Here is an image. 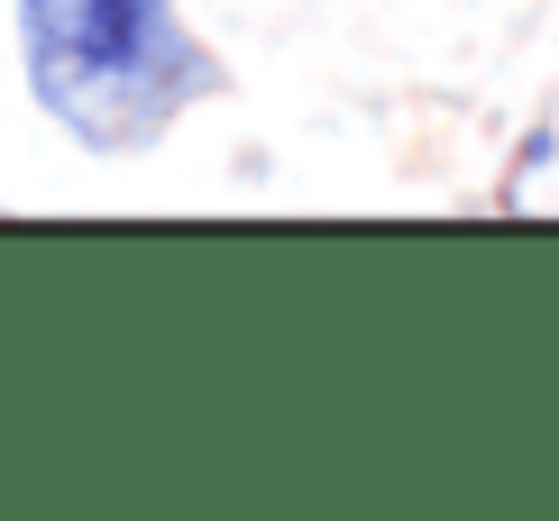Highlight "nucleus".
<instances>
[{
	"mask_svg": "<svg viewBox=\"0 0 559 521\" xmlns=\"http://www.w3.org/2000/svg\"><path fill=\"white\" fill-rule=\"evenodd\" d=\"M28 92L92 156H138L212 92V56L175 0H19Z\"/></svg>",
	"mask_w": 559,
	"mask_h": 521,
	"instance_id": "nucleus-1",
	"label": "nucleus"
}]
</instances>
